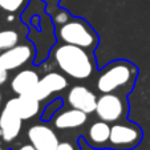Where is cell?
Segmentation results:
<instances>
[{"mask_svg":"<svg viewBox=\"0 0 150 150\" xmlns=\"http://www.w3.org/2000/svg\"><path fill=\"white\" fill-rule=\"evenodd\" d=\"M59 68L72 79L86 80L94 71V61L85 48L72 44H62L54 51Z\"/></svg>","mask_w":150,"mask_h":150,"instance_id":"cell-1","label":"cell"},{"mask_svg":"<svg viewBox=\"0 0 150 150\" xmlns=\"http://www.w3.org/2000/svg\"><path fill=\"white\" fill-rule=\"evenodd\" d=\"M137 71L130 62L114 61L100 74L97 80V89L101 93H116L118 91L132 88Z\"/></svg>","mask_w":150,"mask_h":150,"instance_id":"cell-2","label":"cell"},{"mask_svg":"<svg viewBox=\"0 0 150 150\" xmlns=\"http://www.w3.org/2000/svg\"><path fill=\"white\" fill-rule=\"evenodd\" d=\"M57 35L64 44H72L85 49H91L97 45V36L93 29L86 21L80 19L68 20L67 23L61 24Z\"/></svg>","mask_w":150,"mask_h":150,"instance_id":"cell-3","label":"cell"},{"mask_svg":"<svg viewBox=\"0 0 150 150\" xmlns=\"http://www.w3.org/2000/svg\"><path fill=\"white\" fill-rule=\"evenodd\" d=\"M141 138L139 126L130 122H116L110 127L108 147L113 150H132L141 142Z\"/></svg>","mask_w":150,"mask_h":150,"instance_id":"cell-4","label":"cell"},{"mask_svg":"<svg viewBox=\"0 0 150 150\" xmlns=\"http://www.w3.org/2000/svg\"><path fill=\"white\" fill-rule=\"evenodd\" d=\"M126 110V101L117 93H102L97 98L96 114L102 121L117 122L124 118Z\"/></svg>","mask_w":150,"mask_h":150,"instance_id":"cell-5","label":"cell"},{"mask_svg":"<svg viewBox=\"0 0 150 150\" xmlns=\"http://www.w3.org/2000/svg\"><path fill=\"white\" fill-rule=\"evenodd\" d=\"M33 57V49L27 44H17L0 53V67L6 71H13L29 61Z\"/></svg>","mask_w":150,"mask_h":150,"instance_id":"cell-6","label":"cell"},{"mask_svg":"<svg viewBox=\"0 0 150 150\" xmlns=\"http://www.w3.org/2000/svg\"><path fill=\"white\" fill-rule=\"evenodd\" d=\"M23 120L9 102H7L0 113V137L3 141L11 142L19 136Z\"/></svg>","mask_w":150,"mask_h":150,"instance_id":"cell-7","label":"cell"},{"mask_svg":"<svg viewBox=\"0 0 150 150\" xmlns=\"http://www.w3.org/2000/svg\"><path fill=\"white\" fill-rule=\"evenodd\" d=\"M67 98H68V104L71 105V108L82 110L86 114L96 112V94L84 85H74L69 91Z\"/></svg>","mask_w":150,"mask_h":150,"instance_id":"cell-8","label":"cell"},{"mask_svg":"<svg viewBox=\"0 0 150 150\" xmlns=\"http://www.w3.org/2000/svg\"><path fill=\"white\" fill-rule=\"evenodd\" d=\"M28 139L36 150H54L60 144L53 129L45 125H33L28 129Z\"/></svg>","mask_w":150,"mask_h":150,"instance_id":"cell-9","label":"cell"},{"mask_svg":"<svg viewBox=\"0 0 150 150\" xmlns=\"http://www.w3.org/2000/svg\"><path fill=\"white\" fill-rule=\"evenodd\" d=\"M67 86H68V80L62 74L57 73V72H49L40 79L39 84L33 92V96L37 100L42 101V100L48 98L52 93L64 91Z\"/></svg>","mask_w":150,"mask_h":150,"instance_id":"cell-10","label":"cell"},{"mask_svg":"<svg viewBox=\"0 0 150 150\" xmlns=\"http://www.w3.org/2000/svg\"><path fill=\"white\" fill-rule=\"evenodd\" d=\"M39 81H40V77L36 72L32 71V69H24V71L19 72L12 79L11 88L17 96L33 94Z\"/></svg>","mask_w":150,"mask_h":150,"instance_id":"cell-11","label":"cell"},{"mask_svg":"<svg viewBox=\"0 0 150 150\" xmlns=\"http://www.w3.org/2000/svg\"><path fill=\"white\" fill-rule=\"evenodd\" d=\"M7 102H9L13 106V109L17 112L23 121L33 118L40 112V100H37L33 94H21V96L8 100Z\"/></svg>","mask_w":150,"mask_h":150,"instance_id":"cell-12","label":"cell"},{"mask_svg":"<svg viewBox=\"0 0 150 150\" xmlns=\"http://www.w3.org/2000/svg\"><path fill=\"white\" fill-rule=\"evenodd\" d=\"M88 120V114L79 109H68V110L61 112L54 117V126L57 129H74V127H80L86 122Z\"/></svg>","mask_w":150,"mask_h":150,"instance_id":"cell-13","label":"cell"},{"mask_svg":"<svg viewBox=\"0 0 150 150\" xmlns=\"http://www.w3.org/2000/svg\"><path fill=\"white\" fill-rule=\"evenodd\" d=\"M110 125L106 121H96L88 129V142L93 147L108 146L109 137H110Z\"/></svg>","mask_w":150,"mask_h":150,"instance_id":"cell-14","label":"cell"},{"mask_svg":"<svg viewBox=\"0 0 150 150\" xmlns=\"http://www.w3.org/2000/svg\"><path fill=\"white\" fill-rule=\"evenodd\" d=\"M19 44V33L13 29L0 31V51H7Z\"/></svg>","mask_w":150,"mask_h":150,"instance_id":"cell-15","label":"cell"},{"mask_svg":"<svg viewBox=\"0 0 150 150\" xmlns=\"http://www.w3.org/2000/svg\"><path fill=\"white\" fill-rule=\"evenodd\" d=\"M29 0H0V8L6 12L15 13L25 8Z\"/></svg>","mask_w":150,"mask_h":150,"instance_id":"cell-16","label":"cell"},{"mask_svg":"<svg viewBox=\"0 0 150 150\" xmlns=\"http://www.w3.org/2000/svg\"><path fill=\"white\" fill-rule=\"evenodd\" d=\"M54 150H74V147L69 142H60Z\"/></svg>","mask_w":150,"mask_h":150,"instance_id":"cell-17","label":"cell"},{"mask_svg":"<svg viewBox=\"0 0 150 150\" xmlns=\"http://www.w3.org/2000/svg\"><path fill=\"white\" fill-rule=\"evenodd\" d=\"M7 80H8V71L0 67V85H3Z\"/></svg>","mask_w":150,"mask_h":150,"instance_id":"cell-18","label":"cell"},{"mask_svg":"<svg viewBox=\"0 0 150 150\" xmlns=\"http://www.w3.org/2000/svg\"><path fill=\"white\" fill-rule=\"evenodd\" d=\"M19 150H36V149H35V146L32 144H29V145H23Z\"/></svg>","mask_w":150,"mask_h":150,"instance_id":"cell-19","label":"cell"},{"mask_svg":"<svg viewBox=\"0 0 150 150\" xmlns=\"http://www.w3.org/2000/svg\"><path fill=\"white\" fill-rule=\"evenodd\" d=\"M0 102H1V93H0Z\"/></svg>","mask_w":150,"mask_h":150,"instance_id":"cell-20","label":"cell"},{"mask_svg":"<svg viewBox=\"0 0 150 150\" xmlns=\"http://www.w3.org/2000/svg\"><path fill=\"white\" fill-rule=\"evenodd\" d=\"M0 150H3V147H1V146H0Z\"/></svg>","mask_w":150,"mask_h":150,"instance_id":"cell-21","label":"cell"}]
</instances>
